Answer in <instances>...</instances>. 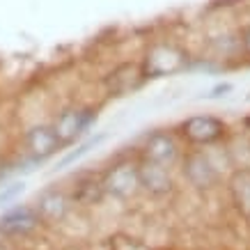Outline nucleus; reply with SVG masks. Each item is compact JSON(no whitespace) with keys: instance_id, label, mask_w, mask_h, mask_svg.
<instances>
[{"instance_id":"obj_1","label":"nucleus","mask_w":250,"mask_h":250,"mask_svg":"<svg viewBox=\"0 0 250 250\" xmlns=\"http://www.w3.org/2000/svg\"><path fill=\"white\" fill-rule=\"evenodd\" d=\"M188 53L174 42H156L147 48L140 67H143V76L147 78H166L174 76L188 67Z\"/></svg>"},{"instance_id":"obj_2","label":"nucleus","mask_w":250,"mask_h":250,"mask_svg":"<svg viewBox=\"0 0 250 250\" xmlns=\"http://www.w3.org/2000/svg\"><path fill=\"white\" fill-rule=\"evenodd\" d=\"M53 129L60 138L62 147L67 149L69 145H76L81 143L90 129L97 124V110L92 108H85V106H71V108H64L58 113L53 122Z\"/></svg>"},{"instance_id":"obj_3","label":"nucleus","mask_w":250,"mask_h":250,"mask_svg":"<svg viewBox=\"0 0 250 250\" xmlns=\"http://www.w3.org/2000/svg\"><path fill=\"white\" fill-rule=\"evenodd\" d=\"M179 136L195 147H211L228 136V124L216 115H190L179 124Z\"/></svg>"},{"instance_id":"obj_4","label":"nucleus","mask_w":250,"mask_h":250,"mask_svg":"<svg viewBox=\"0 0 250 250\" xmlns=\"http://www.w3.org/2000/svg\"><path fill=\"white\" fill-rule=\"evenodd\" d=\"M101 177H104V190H106V195L115 197V200H131L140 190L138 161H131V159L115 161Z\"/></svg>"},{"instance_id":"obj_5","label":"nucleus","mask_w":250,"mask_h":250,"mask_svg":"<svg viewBox=\"0 0 250 250\" xmlns=\"http://www.w3.org/2000/svg\"><path fill=\"white\" fill-rule=\"evenodd\" d=\"M182 172L186 177V182L197 190H209L216 186L220 179L218 166L213 163V159L205 149H190V152L182 154Z\"/></svg>"},{"instance_id":"obj_6","label":"nucleus","mask_w":250,"mask_h":250,"mask_svg":"<svg viewBox=\"0 0 250 250\" xmlns=\"http://www.w3.org/2000/svg\"><path fill=\"white\" fill-rule=\"evenodd\" d=\"M182 145L172 131L154 129L149 131L143 140V159L154 161L159 166L172 167L182 161Z\"/></svg>"},{"instance_id":"obj_7","label":"nucleus","mask_w":250,"mask_h":250,"mask_svg":"<svg viewBox=\"0 0 250 250\" xmlns=\"http://www.w3.org/2000/svg\"><path fill=\"white\" fill-rule=\"evenodd\" d=\"M23 145H25V156H30L32 161H37L39 166L44 161L53 159L58 152H62L60 138L55 133L53 124H37L32 129L25 131V138H23Z\"/></svg>"},{"instance_id":"obj_8","label":"nucleus","mask_w":250,"mask_h":250,"mask_svg":"<svg viewBox=\"0 0 250 250\" xmlns=\"http://www.w3.org/2000/svg\"><path fill=\"white\" fill-rule=\"evenodd\" d=\"M138 177H140V190L149 193L152 197H166L174 190V179L170 167L159 166L154 161H138Z\"/></svg>"},{"instance_id":"obj_9","label":"nucleus","mask_w":250,"mask_h":250,"mask_svg":"<svg viewBox=\"0 0 250 250\" xmlns=\"http://www.w3.org/2000/svg\"><path fill=\"white\" fill-rule=\"evenodd\" d=\"M145 76H143V67L136 62H122L110 71L104 81L106 90L110 97H126L133 90H138L143 85Z\"/></svg>"},{"instance_id":"obj_10","label":"nucleus","mask_w":250,"mask_h":250,"mask_svg":"<svg viewBox=\"0 0 250 250\" xmlns=\"http://www.w3.org/2000/svg\"><path fill=\"white\" fill-rule=\"evenodd\" d=\"M71 197H69V193H64L62 188H46L42 190L37 195V200H35V211L39 213V218L46 220V223H58V220H62L64 216L69 213V209H71Z\"/></svg>"},{"instance_id":"obj_11","label":"nucleus","mask_w":250,"mask_h":250,"mask_svg":"<svg viewBox=\"0 0 250 250\" xmlns=\"http://www.w3.org/2000/svg\"><path fill=\"white\" fill-rule=\"evenodd\" d=\"M39 223L42 218L35 211V207H14L0 216V232L12 236H25L32 229H37Z\"/></svg>"},{"instance_id":"obj_12","label":"nucleus","mask_w":250,"mask_h":250,"mask_svg":"<svg viewBox=\"0 0 250 250\" xmlns=\"http://www.w3.org/2000/svg\"><path fill=\"white\" fill-rule=\"evenodd\" d=\"M71 202L74 205H83V207H92L99 205L104 197H106V190H104V177L94 172H83L78 174L74 184H71Z\"/></svg>"},{"instance_id":"obj_13","label":"nucleus","mask_w":250,"mask_h":250,"mask_svg":"<svg viewBox=\"0 0 250 250\" xmlns=\"http://www.w3.org/2000/svg\"><path fill=\"white\" fill-rule=\"evenodd\" d=\"M229 193L236 209L250 218V167H241L229 179Z\"/></svg>"},{"instance_id":"obj_14","label":"nucleus","mask_w":250,"mask_h":250,"mask_svg":"<svg viewBox=\"0 0 250 250\" xmlns=\"http://www.w3.org/2000/svg\"><path fill=\"white\" fill-rule=\"evenodd\" d=\"M104 138H106L104 133H97V136H90L87 140H81V143L76 145V149L67 152L60 161H58V170H64V167H69L71 163H76V161H81L83 156H87L92 149H97L99 145L104 143Z\"/></svg>"},{"instance_id":"obj_15","label":"nucleus","mask_w":250,"mask_h":250,"mask_svg":"<svg viewBox=\"0 0 250 250\" xmlns=\"http://www.w3.org/2000/svg\"><path fill=\"white\" fill-rule=\"evenodd\" d=\"M23 190H25V184L23 182H9V184H5V186H0V207L12 205Z\"/></svg>"},{"instance_id":"obj_16","label":"nucleus","mask_w":250,"mask_h":250,"mask_svg":"<svg viewBox=\"0 0 250 250\" xmlns=\"http://www.w3.org/2000/svg\"><path fill=\"white\" fill-rule=\"evenodd\" d=\"M229 92H232V83H218V85H213L207 94H202V97H205L207 101H216V99L228 97Z\"/></svg>"},{"instance_id":"obj_17","label":"nucleus","mask_w":250,"mask_h":250,"mask_svg":"<svg viewBox=\"0 0 250 250\" xmlns=\"http://www.w3.org/2000/svg\"><path fill=\"white\" fill-rule=\"evenodd\" d=\"M239 42H241V48H243V51L250 55V25H246V28L241 30V39H239Z\"/></svg>"}]
</instances>
